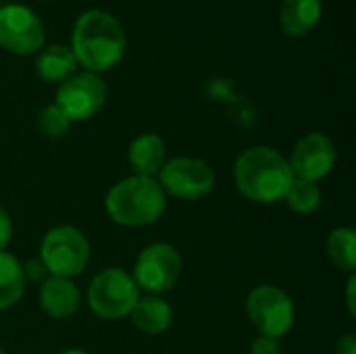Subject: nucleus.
<instances>
[{
	"instance_id": "f257e3e1",
	"label": "nucleus",
	"mask_w": 356,
	"mask_h": 354,
	"mask_svg": "<svg viewBox=\"0 0 356 354\" xmlns=\"http://www.w3.org/2000/svg\"><path fill=\"white\" fill-rule=\"evenodd\" d=\"M125 31L121 23L106 10H83L71 33V52L86 71L104 73L117 67L125 54Z\"/></svg>"
},
{
	"instance_id": "f03ea898",
	"label": "nucleus",
	"mask_w": 356,
	"mask_h": 354,
	"mask_svg": "<svg viewBox=\"0 0 356 354\" xmlns=\"http://www.w3.org/2000/svg\"><path fill=\"white\" fill-rule=\"evenodd\" d=\"M294 173L288 159L271 146H250L234 163V182L238 192L250 202H282Z\"/></svg>"
},
{
	"instance_id": "7ed1b4c3",
	"label": "nucleus",
	"mask_w": 356,
	"mask_h": 354,
	"mask_svg": "<svg viewBox=\"0 0 356 354\" xmlns=\"http://www.w3.org/2000/svg\"><path fill=\"white\" fill-rule=\"evenodd\" d=\"M104 209L117 225L146 227L163 217L167 194L156 177L129 175L106 192Z\"/></svg>"
},
{
	"instance_id": "20e7f679",
	"label": "nucleus",
	"mask_w": 356,
	"mask_h": 354,
	"mask_svg": "<svg viewBox=\"0 0 356 354\" xmlns=\"http://www.w3.org/2000/svg\"><path fill=\"white\" fill-rule=\"evenodd\" d=\"M90 242L73 225H56L52 227L40 246V263L50 275L69 277L83 273L90 263Z\"/></svg>"
},
{
	"instance_id": "39448f33",
	"label": "nucleus",
	"mask_w": 356,
	"mask_h": 354,
	"mask_svg": "<svg viewBox=\"0 0 356 354\" xmlns=\"http://www.w3.org/2000/svg\"><path fill=\"white\" fill-rule=\"evenodd\" d=\"M138 298L140 288L134 277L119 267H108L96 273L88 286V305L100 319L117 321L129 317Z\"/></svg>"
},
{
	"instance_id": "423d86ee",
	"label": "nucleus",
	"mask_w": 356,
	"mask_h": 354,
	"mask_svg": "<svg viewBox=\"0 0 356 354\" xmlns=\"http://www.w3.org/2000/svg\"><path fill=\"white\" fill-rule=\"evenodd\" d=\"M246 315L259 336L280 340L294 328L296 309L288 292L271 284H261L248 292Z\"/></svg>"
},
{
	"instance_id": "0eeeda50",
	"label": "nucleus",
	"mask_w": 356,
	"mask_h": 354,
	"mask_svg": "<svg viewBox=\"0 0 356 354\" xmlns=\"http://www.w3.org/2000/svg\"><path fill=\"white\" fill-rule=\"evenodd\" d=\"M165 194L179 200H200L215 188L213 167L196 156H173L156 175Z\"/></svg>"
},
{
	"instance_id": "6e6552de",
	"label": "nucleus",
	"mask_w": 356,
	"mask_h": 354,
	"mask_svg": "<svg viewBox=\"0 0 356 354\" xmlns=\"http://www.w3.org/2000/svg\"><path fill=\"white\" fill-rule=\"evenodd\" d=\"M181 275V255L173 244L154 242L146 246L134 265V282L150 294L169 292Z\"/></svg>"
},
{
	"instance_id": "1a4fd4ad",
	"label": "nucleus",
	"mask_w": 356,
	"mask_h": 354,
	"mask_svg": "<svg viewBox=\"0 0 356 354\" xmlns=\"http://www.w3.org/2000/svg\"><path fill=\"white\" fill-rule=\"evenodd\" d=\"M44 40V23L29 6L17 2L0 6V48L27 56L40 52Z\"/></svg>"
},
{
	"instance_id": "9d476101",
	"label": "nucleus",
	"mask_w": 356,
	"mask_h": 354,
	"mask_svg": "<svg viewBox=\"0 0 356 354\" xmlns=\"http://www.w3.org/2000/svg\"><path fill=\"white\" fill-rule=\"evenodd\" d=\"M108 88L106 81L90 71L73 73L65 79L56 90V104L65 111V115L73 121H86L100 113L106 104Z\"/></svg>"
},
{
	"instance_id": "9b49d317",
	"label": "nucleus",
	"mask_w": 356,
	"mask_h": 354,
	"mask_svg": "<svg viewBox=\"0 0 356 354\" xmlns=\"http://www.w3.org/2000/svg\"><path fill=\"white\" fill-rule=\"evenodd\" d=\"M336 161H338L336 144L327 134L321 131H311L302 136L294 144V150L288 159L294 177L315 184H319L323 177L332 173Z\"/></svg>"
},
{
	"instance_id": "f8f14e48",
	"label": "nucleus",
	"mask_w": 356,
	"mask_h": 354,
	"mask_svg": "<svg viewBox=\"0 0 356 354\" xmlns=\"http://www.w3.org/2000/svg\"><path fill=\"white\" fill-rule=\"evenodd\" d=\"M38 300L42 311L52 319H67L71 317L81 303L79 288L69 277L48 275L38 292Z\"/></svg>"
},
{
	"instance_id": "ddd939ff",
	"label": "nucleus",
	"mask_w": 356,
	"mask_h": 354,
	"mask_svg": "<svg viewBox=\"0 0 356 354\" xmlns=\"http://www.w3.org/2000/svg\"><path fill=\"white\" fill-rule=\"evenodd\" d=\"M127 163L134 175L156 177L167 163V146L159 134H140L131 140L127 150Z\"/></svg>"
},
{
	"instance_id": "4468645a",
	"label": "nucleus",
	"mask_w": 356,
	"mask_h": 354,
	"mask_svg": "<svg viewBox=\"0 0 356 354\" xmlns=\"http://www.w3.org/2000/svg\"><path fill=\"white\" fill-rule=\"evenodd\" d=\"M321 0H284L280 6V25L286 35L302 38L321 21Z\"/></svg>"
},
{
	"instance_id": "2eb2a0df",
	"label": "nucleus",
	"mask_w": 356,
	"mask_h": 354,
	"mask_svg": "<svg viewBox=\"0 0 356 354\" xmlns=\"http://www.w3.org/2000/svg\"><path fill=\"white\" fill-rule=\"evenodd\" d=\"M129 319L140 332H144L148 336H159L171 328L173 311L167 300L152 294V296L138 298V303L134 305V309L129 313Z\"/></svg>"
},
{
	"instance_id": "dca6fc26",
	"label": "nucleus",
	"mask_w": 356,
	"mask_h": 354,
	"mask_svg": "<svg viewBox=\"0 0 356 354\" xmlns=\"http://www.w3.org/2000/svg\"><path fill=\"white\" fill-rule=\"evenodd\" d=\"M75 69H77V61H75L71 48L65 44L46 46L44 50H40V54L33 63L35 75L46 83H63L65 79H69L75 73Z\"/></svg>"
},
{
	"instance_id": "f3484780",
	"label": "nucleus",
	"mask_w": 356,
	"mask_h": 354,
	"mask_svg": "<svg viewBox=\"0 0 356 354\" xmlns=\"http://www.w3.org/2000/svg\"><path fill=\"white\" fill-rule=\"evenodd\" d=\"M25 267L6 250L0 252V311L13 309L25 292Z\"/></svg>"
},
{
	"instance_id": "a211bd4d",
	"label": "nucleus",
	"mask_w": 356,
	"mask_h": 354,
	"mask_svg": "<svg viewBox=\"0 0 356 354\" xmlns=\"http://www.w3.org/2000/svg\"><path fill=\"white\" fill-rule=\"evenodd\" d=\"M327 255L332 263L346 271L348 275H355L356 269V232L353 227H336L327 236Z\"/></svg>"
},
{
	"instance_id": "6ab92c4d",
	"label": "nucleus",
	"mask_w": 356,
	"mask_h": 354,
	"mask_svg": "<svg viewBox=\"0 0 356 354\" xmlns=\"http://www.w3.org/2000/svg\"><path fill=\"white\" fill-rule=\"evenodd\" d=\"M321 200H323V194H321L319 184L298 179V177L292 179V184H290V188H288V192L284 196V202L298 215L315 213L321 207Z\"/></svg>"
},
{
	"instance_id": "aec40b11",
	"label": "nucleus",
	"mask_w": 356,
	"mask_h": 354,
	"mask_svg": "<svg viewBox=\"0 0 356 354\" xmlns=\"http://www.w3.org/2000/svg\"><path fill=\"white\" fill-rule=\"evenodd\" d=\"M38 127L40 131L46 136V138H60L69 131L71 127V119L65 115V111L52 102V104H46L40 115H38Z\"/></svg>"
},
{
	"instance_id": "412c9836",
	"label": "nucleus",
	"mask_w": 356,
	"mask_h": 354,
	"mask_svg": "<svg viewBox=\"0 0 356 354\" xmlns=\"http://www.w3.org/2000/svg\"><path fill=\"white\" fill-rule=\"evenodd\" d=\"M248 354H282V344L275 338H267V336H257L250 342Z\"/></svg>"
},
{
	"instance_id": "4be33fe9",
	"label": "nucleus",
	"mask_w": 356,
	"mask_h": 354,
	"mask_svg": "<svg viewBox=\"0 0 356 354\" xmlns=\"http://www.w3.org/2000/svg\"><path fill=\"white\" fill-rule=\"evenodd\" d=\"M10 240H13V219L8 211L0 207V252L6 250Z\"/></svg>"
},
{
	"instance_id": "5701e85b",
	"label": "nucleus",
	"mask_w": 356,
	"mask_h": 354,
	"mask_svg": "<svg viewBox=\"0 0 356 354\" xmlns=\"http://www.w3.org/2000/svg\"><path fill=\"white\" fill-rule=\"evenodd\" d=\"M336 354H356V336L346 334L338 340L336 344Z\"/></svg>"
},
{
	"instance_id": "b1692460",
	"label": "nucleus",
	"mask_w": 356,
	"mask_h": 354,
	"mask_svg": "<svg viewBox=\"0 0 356 354\" xmlns=\"http://www.w3.org/2000/svg\"><path fill=\"white\" fill-rule=\"evenodd\" d=\"M355 290H356V277L350 275L348 284H346V305H348V313L355 317L356 315V300H355Z\"/></svg>"
},
{
	"instance_id": "393cba45",
	"label": "nucleus",
	"mask_w": 356,
	"mask_h": 354,
	"mask_svg": "<svg viewBox=\"0 0 356 354\" xmlns=\"http://www.w3.org/2000/svg\"><path fill=\"white\" fill-rule=\"evenodd\" d=\"M60 354H88L86 351H81V348H67V351H63Z\"/></svg>"
},
{
	"instance_id": "a878e982",
	"label": "nucleus",
	"mask_w": 356,
	"mask_h": 354,
	"mask_svg": "<svg viewBox=\"0 0 356 354\" xmlns=\"http://www.w3.org/2000/svg\"><path fill=\"white\" fill-rule=\"evenodd\" d=\"M0 354H6V353H4V351H2V348H0Z\"/></svg>"
}]
</instances>
